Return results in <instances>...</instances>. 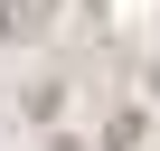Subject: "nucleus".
<instances>
[{
  "label": "nucleus",
  "mask_w": 160,
  "mask_h": 151,
  "mask_svg": "<svg viewBox=\"0 0 160 151\" xmlns=\"http://www.w3.org/2000/svg\"><path fill=\"white\" fill-rule=\"evenodd\" d=\"M57 151H85V142H57Z\"/></svg>",
  "instance_id": "2"
},
{
  "label": "nucleus",
  "mask_w": 160,
  "mask_h": 151,
  "mask_svg": "<svg viewBox=\"0 0 160 151\" xmlns=\"http://www.w3.org/2000/svg\"><path fill=\"white\" fill-rule=\"evenodd\" d=\"M141 142H151V123H141V113H132V104H122V113H113V123H104V151H141Z\"/></svg>",
  "instance_id": "1"
}]
</instances>
